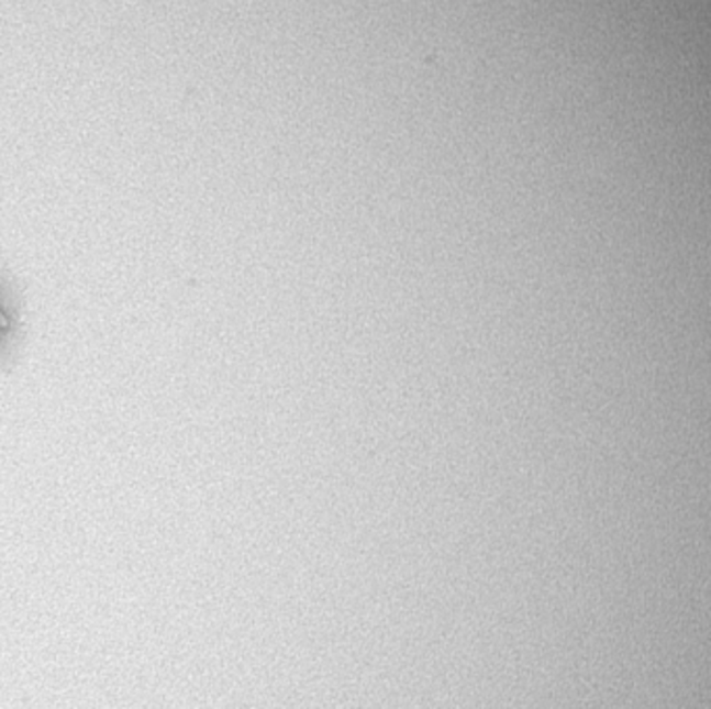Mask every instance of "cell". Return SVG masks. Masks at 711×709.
<instances>
[{"instance_id": "6da1fadb", "label": "cell", "mask_w": 711, "mask_h": 709, "mask_svg": "<svg viewBox=\"0 0 711 709\" xmlns=\"http://www.w3.org/2000/svg\"><path fill=\"white\" fill-rule=\"evenodd\" d=\"M11 295L13 292L9 290V283L4 278H0V330H4L7 325H11V309L7 307Z\"/></svg>"}]
</instances>
